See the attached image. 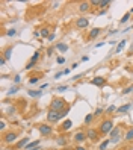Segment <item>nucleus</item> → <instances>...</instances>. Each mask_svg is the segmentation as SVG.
I'll return each instance as SVG.
<instances>
[{
    "label": "nucleus",
    "mask_w": 133,
    "mask_h": 150,
    "mask_svg": "<svg viewBox=\"0 0 133 150\" xmlns=\"http://www.w3.org/2000/svg\"><path fill=\"white\" fill-rule=\"evenodd\" d=\"M51 53H53V49H48L47 50V56H51Z\"/></svg>",
    "instance_id": "45"
},
{
    "label": "nucleus",
    "mask_w": 133,
    "mask_h": 150,
    "mask_svg": "<svg viewBox=\"0 0 133 150\" xmlns=\"http://www.w3.org/2000/svg\"><path fill=\"white\" fill-rule=\"evenodd\" d=\"M121 138V127H115L111 132V143H118Z\"/></svg>",
    "instance_id": "3"
},
{
    "label": "nucleus",
    "mask_w": 133,
    "mask_h": 150,
    "mask_svg": "<svg viewBox=\"0 0 133 150\" xmlns=\"http://www.w3.org/2000/svg\"><path fill=\"white\" fill-rule=\"evenodd\" d=\"M38 80H39L38 77H30V80H29V83H30V85H36V83H38Z\"/></svg>",
    "instance_id": "29"
},
{
    "label": "nucleus",
    "mask_w": 133,
    "mask_h": 150,
    "mask_svg": "<svg viewBox=\"0 0 133 150\" xmlns=\"http://www.w3.org/2000/svg\"><path fill=\"white\" fill-rule=\"evenodd\" d=\"M20 80H21V76H20V74H17V76L14 77V82H15V83H18Z\"/></svg>",
    "instance_id": "37"
},
{
    "label": "nucleus",
    "mask_w": 133,
    "mask_h": 150,
    "mask_svg": "<svg viewBox=\"0 0 133 150\" xmlns=\"http://www.w3.org/2000/svg\"><path fill=\"white\" fill-rule=\"evenodd\" d=\"M126 141H133V127L130 131H127V134H126V138H124Z\"/></svg>",
    "instance_id": "19"
},
{
    "label": "nucleus",
    "mask_w": 133,
    "mask_h": 150,
    "mask_svg": "<svg viewBox=\"0 0 133 150\" xmlns=\"http://www.w3.org/2000/svg\"><path fill=\"white\" fill-rule=\"evenodd\" d=\"M89 6H91V2H82V3L79 5V9H80L82 12H86V11H89Z\"/></svg>",
    "instance_id": "12"
},
{
    "label": "nucleus",
    "mask_w": 133,
    "mask_h": 150,
    "mask_svg": "<svg viewBox=\"0 0 133 150\" xmlns=\"http://www.w3.org/2000/svg\"><path fill=\"white\" fill-rule=\"evenodd\" d=\"M14 112H15V108H14V106L8 108V114H14Z\"/></svg>",
    "instance_id": "39"
},
{
    "label": "nucleus",
    "mask_w": 133,
    "mask_h": 150,
    "mask_svg": "<svg viewBox=\"0 0 133 150\" xmlns=\"http://www.w3.org/2000/svg\"><path fill=\"white\" fill-rule=\"evenodd\" d=\"M68 111H70V109H68V108H65V109H64V111H61V112H59V115H61V118H64V117H65V115H67V114H68Z\"/></svg>",
    "instance_id": "31"
},
{
    "label": "nucleus",
    "mask_w": 133,
    "mask_h": 150,
    "mask_svg": "<svg viewBox=\"0 0 133 150\" xmlns=\"http://www.w3.org/2000/svg\"><path fill=\"white\" fill-rule=\"evenodd\" d=\"M130 14H133V8H132V11H130Z\"/></svg>",
    "instance_id": "49"
},
{
    "label": "nucleus",
    "mask_w": 133,
    "mask_h": 150,
    "mask_svg": "<svg viewBox=\"0 0 133 150\" xmlns=\"http://www.w3.org/2000/svg\"><path fill=\"white\" fill-rule=\"evenodd\" d=\"M38 131H39V134H41L42 137H47V135H50V134L53 132V129H51L50 126H47V124H39V126H38Z\"/></svg>",
    "instance_id": "5"
},
{
    "label": "nucleus",
    "mask_w": 133,
    "mask_h": 150,
    "mask_svg": "<svg viewBox=\"0 0 133 150\" xmlns=\"http://www.w3.org/2000/svg\"><path fill=\"white\" fill-rule=\"evenodd\" d=\"M101 112H103V109H97V111H95V114H94V117H97V115H100Z\"/></svg>",
    "instance_id": "42"
},
{
    "label": "nucleus",
    "mask_w": 133,
    "mask_h": 150,
    "mask_svg": "<svg viewBox=\"0 0 133 150\" xmlns=\"http://www.w3.org/2000/svg\"><path fill=\"white\" fill-rule=\"evenodd\" d=\"M29 144V138H23L21 141H18L17 143V149H21V147H26Z\"/></svg>",
    "instance_id": "16"
},
{
    "label": "nucleus",
    "mask_w": 133,
    "mask_h": 150,
    "mask_svg": "<svg viewBox=\"0 0 133 150\" xmlns=\"http://www.w3.org/2000/svg\"><path fill=\"white\" fill-rule=\"evenodd\" d=\"M100 32H101V29H98V27H94V29L89 32V39H94L95 36H98V35H100Z\"/></svg>",
    "instance_id": "14"
},
{
    "label": "nucleus",
    "mask_w": 133,
    "mask_h": 150,
    "mask_svg": "<svg viewBox=\"0 0 133 150\" xmlns=\"http://www.w3.org/2000/svg\"><path fill=\"white\" fill-rule=\"evenodd\" d=\"M114 111H115V106H114V105L108 108V112H109V114H111V112H114Z\"/></svg>",
    "instance_id": "40"
},
{
    "label": "nucleus",
    "mask_w": 133,
    "mask_h": 150,
    "mask_svg": "<svg viewBox=\"0 0 133 150\" xmlns=\"http://www.w3.org/2000/svg\"><path fill=\"white\" fill-rule=\"evenodd\" d=\"M132 73H133V68H132Z\"/></svg>",
    "instance_id": "50"
},
{
    "label": "nucleus",
    "mask_w": 133,
    "mask_h": 150,
    "mask_svg": "<svg viewBox=\"0 0 133 150\" xmlns=\"http://www.w3.org/2000/svg\"><path fill=\"white\" fill-rule=\"evenodd\" d=\"M39 35H41V33H39V32H33V36H35V38H38V36H39Z\"/></svg>",
    "instance_id": "47"
},
{
    "label": "nucleus",
    "mask_w": 133,
    "mask_h": 150,
    "mask_svg": "<svg viewBox=\"0 0 133 150\" xmlns=\"http://www.w3.org/2000/svg\"><path fill=\"white\" fill-rule=\"evenodd\" d=\"M109 143H111V140H106V141H103V143L100 144V150H104L108 146H109Z\"/></svg>",
    "instance_id": "26"
},
{
    "label": "nucleus",
    "mask_w": 133,
    "mask_h": 150,
    "mask_svg": "<svg viewBox=\"0 0 133 150\" xmlns=\"http://www.w3.org/2000/svg\"><path fill=\"white\" fill-rule=\"evenodd\" d=\"M71 126H73V121H71V120H65V121L62 123L61 129H62V131H70V129H71Z\"/></svg>",
    "instance_id": "15"
},
{
    "label": "nucleus",
    "mask_w": 133,
    "mask_h": 150,
    "mask_svg": "<svg viewBox=\"0 0 133 150\" xmlns=\"http://www.w3.org/2000/svg\"><path fill=\"white\" fill-rule=\"evenodd\" d=\"M88 24H89V21H88V18H85V17L77 18V21H76V26H77L79 29H85V27H88Z\"/></svg>",
    "instance_id": "6"
},
{
    "label": "nucleus",
    "mask_w": 133,
    "mask_h": 150,
    "mask_svg": "<svg viewBox=\"0 0 133 150\" xmlns=\"http://www.w3.org/2000/svg\"><path fill=\"white\" fill-rule=\"evenodd\" d=\"M38 144H39V140H35L33 143H29V144H27V146L24 147V150H36Z\"/></svg>",
    "instance_id": "13"
},
{
    "label": "nucleus",
    "mask_w": 133,
    "mask_h": 150,
    "mask_svg": "<svg viewBox=\"0 0 133 150\" xmlns=\"http://www.w3.org/2000/svg\"><path fill=\"white\" fill-rule=\"evenodd\" d=\"M17 91H18V87H12V88H11V90H9V91H8V94H9V96H11V94H15V93H17Z\"/></svg>",
    "instance_id": "30"
},
{
    "label": "nucleus",
    "mask_w": 133,
    "mask_h": 150,
    "mask_svg": "<svg viewBox=\"0 0 133 150\" xmlns=\"http://www.w3.org/2000/svg\"><path fill=\"white\" fill-rule=\"evenodd\" d=\"M11 56H12V49L9 47V49H6V50H5L3 58H5V59H11Z\"/></svg>",
    "instance_id": "18"
},
{
    "label": "nucleus",
    "mask_w": 133,
    "mask_h": 150,
    "mask_svg": "<svg viewBox=\"0 0 133 150\" xmlns=\"http://www.w3.org/2000/svg\"><path fill=\"white\" fill-rule=\"evenodd\" d=\"M33 67H35V62H29V64L26 65V70H32Z\"/></svg>",
    "instance_id": "32"
},
{
    "label": "nucleus",
    "mask_w": 133,
    "mask_h": 150,
    "mask_svg": "<svg viewBox=\"0 0 133 150\" xmlns=\"http://www.w3.org/2000/svg\"><path fill=\"white\" fill-rule=\"evenodd\" d=\"M55 39V33H50V36H48V41H53Z\"/></svg>",
    "instance_id": "44"
},
{
    "label": "nucleus",
    "mask_w": 133,
    "mask_h": 150,
    "mask_svg": "<svg viewBox=\"0 0 133 150\" xmlns=\"http://www.w3.org/2000/svg\"><path fill=\"white\" fill-rule=\"evenodd\" d=\"M62 74H64V71H62V73H61V71H59V73H56V74H55V79H59Z\"/></svg>",
    "instance_id": "41"
},
{
    "label": "nucleus",
    "mask_w": 133,
    "mask_h": 150,
    "mask_svg": "<svg viewBox=\"0 0 133 150\" xmlns=\"http://www.w3.org/2000/svg\"><path fill=\"white\" fill-rule=\"evenodd\" d=\"M92 118H94V114H88L86 118H85V124H89V123L92 121Z\"/></svg>",
    "instance_id": "24"
},
{
    "label": "nucleus",
    "mask_w": 133,
    "mask_h": 150,
    "mask_svg": "<svg viewBox=\"0 0 133 150\" xmlns=\"http://www.w3.org/2000/svg\"><path fill=\"white\" fill-rule=\"evenodd\" d=\"M58 144H59V146H67V140H65L64 137H59V138H58Z\"/></svg>",
    "instance_id": "25"
},
{
    "label": "nucleus",
    "mask_w": 133,
    "mask_h": 150,
    "mask_svg": "<svg viewBox=\"0 0 133 150\" xmlns=\"http://www.w3.org/2000/svg\"><path fill=\"white\" fill-rule=\"evenodd\" d=\"M129 18H130V12H127V14L121 18V23H127V21H129Z\"/></svg>",
    "instance_id": "28"
},
{
    "label": "nucleus",
    "mask_w": 133,
    "mask_h": 150,
    "mask_svg": "<svg viewBox=\"0 0 133 150\" xmlns=\"http://www.w3.org/2000/svg\"><path fill=\"white\" fill-rule=\"evenodd\" d=\"M56 49H58L59 52H62V53H65V52L68 50V46H67V44H56Z\"/></svg>",
    "instance_id": "17"
},
{
    "label": "nucleus",
    "mask_w": 133,
    "mask_h": 150,
    "mask_svg": "<svg viewBox=\"0 0 133 150\" xmlns=\"http://www.w3.org/2000/svg\"><path fill=\"white\" fill-rule=\"evenodd\" d=\"M132 29H133V26H132Z\"/></svg>",
    "instance_id": "51"
},
{
    "label": "nucleus",
    "mask_w": 133,
    "mask_h": 150,
    "mask_svg": "<svg viewBox=\"0 0 133 150\" xmlns=\"http://www.w3.org/2000/svg\"><path fill=\"white\" fill-rule=\"evenodd\" d=\"M91 5H92V6H100V0H92Z\"/></svg>",
    "instance_id": "35"
},
{
    "label": "nucleus",
    "mask_w": 133,
    "mask_h": 150,
    "mask_svg": "<svg viewBox=\"0 0 133 150\" xmlns=\"http://www.w3.org/2000/svg\"><path fill=\"white\" fill-rule=\"evenodd\" d=\"M91 83H92V85H95V87H104L106 79H104V77H94V79L91 80Z\"/></svg>",
    "instance_id": "8"
},
{
    "label": "nucleus",
    "mask_w": 133,
    "mask_h": 150,
    "mask_svg": "<svg viewBox=\"0 0 133 150\" xmlns=\"http://www.w3.org/2000/svg\"><path fill=\"white\" fill-rule=\"evenodd\" d=\"M59 118H61V115H59L58 111H53V109L48 111V114H47V120H48L50 123H56V121H59Z\"/></svg>",
    "instance_id": "4"
},
{
    "label": "nucleus",
    "mask_w": 133,
    "mask_h": 150,
    "mask_svg": "<svg viewBox=\"0 0 133 150\" xmlns=\"http://www.w3.org/2000/svg\"><path fill=\"white\" fill-rule=\"evenodd\" d=\"M38 59H39V52H35L32 55V58H30V62H36Z\"/></svg>",
    "instance_id": "23"
},
{
    "label": "nucleus",
    "mask_w": 133,
    "mask_h": 150,
    "mask_svg": "<svg viewBox=\"0 0 133 150\" xmlns=\"http://www.w3.org/2000/svg\"><path fill=\"white\" fill-rule=\"evenodd\" d=\"M88 137H86V134L85 132H77L76 135H74V141H77V143H82V141H85Z\"/></svg>",
    "instance_id": "11"
},
{
    "label": "nucleus",
    "mask_w": 133,
    "mask_h": 150,
    "mask_svg": "<svg viewBox=\"0 0 133 150\" xmlns=\"http://www.w3.org/2000/svg\"><path fill=\"white\" fill-rule=\"evenodd\" d=\"M39 33H41V36H42V38H47V36H50V33H48V29H45V27H44V29H41V32H39Z\"/></svg>",
    "instance_id": "22"
},
{
    "label": "nucleus",
    "mask_w": 133,
    "mask_h": 150,
    "mask_svg": "<svg viewBox=\"0 0 133 150\" xmlns=\"http://www.w3.org/2000/svg\"><path fill=\"white\" fill-rule=\"evenodd\" d=\"M126 42H127V41H124V39L118 42V46H117V53H120V52H121V50L124 49V46H126Z\"/></svg>",
    "instance_id": "20"
},
{
    "label": "nucleus",
    "mask_w": 133,
    "mask_h": 150,
    "mask_svg": "<svg viewBox=\"0 0 133 150\" xmlns=\"http://www.w3.org/2000/svg\"><path fill=\"white\" fill-rule=\"evenodd\" d=\"M15 35V29H11V30H8V36H14Z\"/></svg>",
    "instance_id": "36"
},
{
    "label": "nucleus",
    "mask_w": 133,
    "mask_h": 150,
    "mask_svg": "<svg viewBox=\"0 0 133 150\" xmlns=\"http://www.w3.org/2000/svg\"><path fill=\"white\" fill-rule=\"evenodd\" d=\"M77 150H86L85 147H77Z\"/></svg>",
    "instance_id": "48"
},
{
    "label": "nucleus",
    "mask_w": 133,
    "mask_h": 150,
    "mask_svg": "<svg viewBox=\"0 0 133 150\" xmlns=\"http://www.w3.org/2000/svg\"><path fill=\"white\" fill-rule=\"evenodd\" d=\"M130 109H132V103H126V105L120 106V108L117 109V112H118V114H124V112H129Z\"/></svg>",
    "instance_id": "10"
},
{
    "label": "nucleus",
    "mask_w": 133,
    "mask_h": 150,
    "mask_svg": "<svg viewBox=\"0 0 133 150\" xmlns=\"http://www.w3.org/2000/svg\"><path fill=\"white\" fill-rule=\"evenodd\" d=\"M86 137H88V140H91V141H98V132L94 131V129H88Z\"/></svg>",
    "instance_id": "7"
},
{
    "label": "nucleus",
    "mask_w": 133,
    "mask_h": 150,
    "mask_svg": "<svg viewBox=\"0 0 133 150\" xmlns=\"http://www.w3.org/2000/svg\"><path fill=\"white\" fill-rule=\"evenodd\" d=\"M5 126H6V124H5V121L2 120V121H0V129H5Z\"/></svg>",
    "instance_id": "46"
},
{
    "label": "nucleus",
    "mask_w": 133,
    "mask_h": 150,
    "mask_svg": "<svg viewBox=\"0 0 133 150\" xmlns=\"http://www.w3.org/2000/svg\"><path fill=\"white\" fill-rule=\"evenodd\" d=\"M133 91V87H129V88H126L124 91H123V94H129V93H132Z\"/></svg>",
    "instance_id": "33"
},
{
    "label": "nucleus",
    "mask_w": 133,
    "mask_h": 150,
    "mask_svg": "<svg viewBox=\"0 0 133 150\" xmlns=\"http://www.w3.org/2000/svg\"><path fill=\"white\" fill-rule=\"evenodd\" d=\"M15 140H17V134H14V132H12V134L9 132V134L5 135V143H6V144H12Z\"/></svg>",
    "instance_id": "9"
},
{
    "label": "nucleus",
    "mask_w": 133,
    "mask_h": 150,
    "mask_svg": "<svg viewBox=\"0 0 133 150\" xmlns=\"http://www.w3.org/2000/svg\"><path fill=\"white\" fill-rule=\"evenodd\" d=\"M41 91H42V90H38V91L30 90V91H27V93H29V96H32V97H38V96H41Z\"/></svg>",
    "instance_id": "21"
},
{
    "label": "nucleus",
    "mask_w": 133,
    "mask_h": 150,
    "mask_svg": "<svg viewBox=\"0 0 133 150\" xmlns=\"http://www.w3.org/2000/svg\"><path fill=\"white\" fill-rule=\"evenodd\" d=\"M109 5H111L109 0H103V2H100V8H108Z\"/></svg>",
    "instance_id": "27"
},
{
    "label": "nucleus",
    "mask_w": 133,
    "mask_h": 150,
    "mask_svg": "<svg viewBox=\"0 0 133 150\" xmlns=\"http://www.w3.org/2000/svg\"><path fill=\"white\" fill-rule=\"evenodd\" d=\"M50 109L58 111V112L64 111L65 109V100H62V99H53V102L50 103Z\"/></svg>",
    "instance_id": "1"
},
{
    "label": "nucleus",
    "mask_w": 133,
    "mask_h": 150,
    "mask_svg": "<svg viewBox=\"0 0 133 150\" xmlns=\"http://www.w3.org/2000/svg\"><path fill=\"white\" fill-rule=\"evenodd\" d=\"M5 62H6V59L2 56V58H0V65H5Z\"/></svg>",
    "instance_id": "43"
},
{
    "label": "nucleus",
    "mask_w": 133,
    "mask_h": 150,
    "mask_svg": "<svg viewBox=\"0 0 133 150\" xmlns=\"http://www.w3.org/2000/svg\"><path fill=\"white\" fill-rule=\"evenodd\" d=\"M56 61H58V64H64V62H65V58H62V56H58V59H56Z\"/></svg>",
    "instance_id": "34"
},
{
    "label": "nucleus",
    "mask_w": 133,
    "mask_h": 150,
    "mask_svg": "<svg viewBox=\"0 0 133 150\" xmlns=\"http://www.w3.org/2000/svg\"><path fill=\"white\" fill-rule=\"evenodd\" d=\"M112 127H114V123H112L111 120H106V121H103L101 126H100V134H103V135L111 134V132H112Z\"/></svg>",
    "instance_id": "2"
},
{
    "label": "nucleus",
    "mask_w": 133,
    "mask_h": 150,
    "mask_svg": "<svg viewBox=\"0 0 133 150\" xmlns=\"http://www.w3.org/2000/svg\"><path fill=\"white\" fill-rule=\"evenodd\" d=\"M67 88H68V87H67V85H61V87H59V88H58V91H61V93H62V91H65V90H67Z\"/></svg>",
    "instance_id": "38"
}]
</instances>
